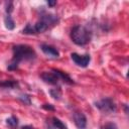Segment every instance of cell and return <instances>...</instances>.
<instances>
[{
	"instance_id": "1",
	"label": "cell",
	"mask_w": 129,
	"mask_h": 129,
	"mask_svg": "<svg viewBox=\"0 0 129 129\" xmlns=\"http://www.w3.org/2000/svg\"><path fill=\"white\" fill-rule=\"evenodd\" d=\"M13 57L8 64L7 69L9 71H14L18 68L19 63L23 60H33L36 56L34 49L26 44H17L12 47Z\"/></svg>"
},
{
	"instance_id": "2",
	"label": "cell",
	"mask_w": 129,
	"mask_h": 129,
	"mask_svg": "<svg viewBox=\"0 0 129 129\" xmlns=\"http://www.w3.org/2000/svg\"><path fill=\"white\" fill-rule=\"evenodd\" d=\"M71 39L79 46L88 44L92 39V31L83 25H76L71 30Z\"/></svg>"
},
{
	"instance_id": "3",
	"label": "cell",
	"mask_w": 129,
	"mask_h": 129,
	"mask_svg": "<svg viewBox=\"0 0 129 129\" xmlns=\"http://www.w3.org/2000/svg\"><path fill=\"white\" fill-rule=\"evenodd\" d=\"M95 106L97 109H99L101 112L109 114V113H114L117 110V106L112 98H103L95 103Z\"/></svg>"
},
{
	"instance_id": "4",
	"label": "cell",
	"mask_w": 129,
	"mask_h": 129,
	"mask_svg": "<svg viewBox=\"0 0 129 129\" xmlns=\"http://www.w3.org/2000/svg\"><path fill=\"white\" fill-rule=\"evenodd\" d=\"M71 57H72L73 61L81 68H87L91 61L90 54H79L77 52H73L71 54Z\"/></svg>"
},
{
	"instance_id": "5",
	"label": "cell",
	"mask_w": 129,
	"mask_h": 129,
	"mask_svg": "<svg viewBox=\"0 0 129 129\" xmlns=\"http://www.w3.org/2000/svg\"><path fill=\"white\" fill-rule=\"evenodd\" d=\"M40 78L42 79L43 82L49 85H57L58 82L60 81L57 74L55 73L54 69H52L50 72H42L40 74Z\"/></svg>"
},
{
	"instance_id": "6",
	"label": "cell",
	"mask_w": 129,
	"mask_h": 129,
	"mask_svg": "<svg viewBox=\"0 0 129 129\" xmlns=\"http://www.w3.org/2000/svg\"><path fill=\"white\" fill-rule=\"evenodd\" d=\"M74 123L77 126L78 129H86L87 127V117L86 115L81 111H76L73 114Z\"/></svg>"
},
{
	"instance_id": "7",
	"label": "cell",
	"mask_w": 129,
	"mask_h": 129,
	"mask_svg": "<svg viewBox=\"0 0 129 129\" xmlns=\"http://www.w3.org/2000/svg\"><path fill=\"white\" fill-rule=\"evenodd\" d=\"M40 49L42 50V52L50 57H58L59 56V51L52 45H49V44H46V43H42L40 45Z\"/></svg>"
},
{
	"instance_id": "8",
	"label": "cell",
	"mask_w": 129,
	"mask_h": 129,
	"mask_svg": "<svg viewBox=\"0 0 129 129\" xmlns=\"http://www.w3.org/2000/svg\"><path fill=\"white\" fill-rule=\"evenodd\" d=\"M48 24L46 22H44L42 19L38 20L35 24H33V31H34V34H37V33H42L44 32L47 28H48Z\"/></svg>"
},
{
	"instance_id": "9",
	"label": "cell",
	"mask_w": 129,
	"mask_h": 129,
	"mask_svg": "<svg viewBox=\"0 0 129 129\" xmlns=\"http://www.w3.org/2000/svg\"><path fill=\"white\" fill-rule=\"evenodd\" d=\"M40 19H42L44 22H46V23L48 24V26H52V25H54L55 23L58 22L57 16L54 15V14H50V13L41 15V18H40Z\"/></svg>"
},
{
	"instance_id": "10",
	"label": "cell",
	"mask_w": 129,
	"mask_h": 129,
	"mask_svg": "<svg viewBox=\"0 0 129 129\" xmlns=\"http://www.w3.org/2000/svg\"><path fill=\"white\" fill-rule=\"evenodd\" d=\"M1 88H6V89H14L18 87V82L14 80H6V81H1L0 83Z\"/></svg>"
},
{
	"instance_id": "11",
	"label": "cell",
	"mask_w": 129,
	"mask_h": 129,
	"mask_svg": "<svg viewBox=\"0 0 129 129\" xmlns=\"http://www.w3.org/2000/svg\"><path fill=\"white\" fill-rule=\"evenodd\" d=\"M4 24H5V27L8 30H13L14 27H15V22H14V20L12 19V17L9 14H7L5 16V18H4Z\"/></svg>"
},
{
	"instance_id": "12",
	"label": "cell",
	"mask_w": 129,
	"mask_h": 129,
	"mask_svg": "<svg viewBox=\"0 0 129 129\" xmlns=\"http://www.w3.org/2000/svg\"><path fill=\"white\" fill-rule=\"evenodd\" d=\"M51 120H52V121H51V122H52V126H53L55 129H68L67 125H66L61 120H59L58 118L53 117Z\"/></svg>"
},
{
	"instance_id": "13",
	"label": "cell",
	"mask_w": 129,
	"mask_h": 129,
	"mask_svg": "<svg viewBox=\"0 0 129 129\" xmlns=\"http://www.w3.org/2000/svg\"><path fill=\"white\" fill-rule=\"evenodd\" d=\"M49 94H50V96H51L53 99L59 100L60 97H61V90H60L59 87L54 88V89H50V90H49Z\"/></svg>"
},
{
	"instance_id": "14",
	"label": "cell",
	"mask_w": 129,
	"mask_h": 129,
	"mask_svg": "<svg viewBox=\"0 0 129 129\" xmlns=\"http://www.w3.org/2000/svg\"><path fill=\"white\" fill-rule=\"evenodd\" d=\"M6 124L10 128H15L18 125V119L15 116H11V117H9V118L6 119Z\"/></svg>"
},
{
	"instance_id": "15",
	"label": "cell",
	"mask_w": 129,
	"mask_h": 129,
	"mask_svg": "<svg viewBox=\"0 0 129 129\" xmlns=\"http://www.w3.org/2000/svg\"><path fill=\"white\" fill-rule=\"evenodd\" d=\"M18 100H20L22 103H24V104H26V105H30V104H31V99H30L29 95H27V94L20 95V96L18 97Z\"/></svg>"
},
{
	"instance_id": "16",
	"label": "cell",
	"mask_w": 129,
	"mask_h": 129,
	"mask_svg": "<svg viewBox=\"0 0 129 129\" xmlns=\"http://www.w3.org/2000/svg\"><path fill=\"white\" fill-rule=\"evenodd\" d=\"M22 33L24 34H34V31H33V25L28 23L26 24V26L22 29Z\"/></svg>"
},
{
	"instance_id": "17",
	"label": "cell",
	"mask_w": 129,
	"mask_h": 129,
	"mask_svg": "<svg viewBox=\"0 0 129 129\" xmlns=\"http://www.w3.org/2000/svg\"><path fill=\"white\" fill-rule=\"evenodd\" d=\"M102 129H118V127L114 122H109V123H106L102 127Z\"/></svg>"
},
{
	"instance_id": "18",
	"label": "cell",
	"mask_w": 129,
	"mask_h": 129,
	"mask_svg": "<svg viewBox=\"0 0 129 129\" xmlns=\"http://www.w3.org/2000/svg\"><path fill=\"white\" fill-rule=\"evenodd\" d=\"M6 13L7 14H9L10 15V13L12 12V10H13V4H12V2H8L7 3V5H6Z\"/></svg>"
},
{
	"instance_id": "19",
	"label": "cell",
	"mask_w": 129,
	"mask_h": 129,
	"mask_svg": "<svg viewBox=\"0 0 129 129\" xmlns=\"http://www.w3.org/2000/svg\"><path fill=\"white\" fill-rule=\"evenodd\" d=\"M42 108L45 109V110H48V111H54V107L51 104H44L42 106Z\"/></svg>"
},
{
	"instance_id": "20",
	"label": "cell",
	"mask_w": 129,
	"mask_h": 129,
	"mask_svg": "<svg viewBox=\"0 0 129 129\" xmlns=\"http://www.w3.org/2000/svg\"><path fill=\"white\" fill-rule=\"evenodd\" d=\"M55 4H56V1H49V0L47 1V5H48V6H50V7L54 6Z\"/></svg>"
},
{
	"instance_id": "21",
	"label": "cell",
	"mask_w": 129,
	"mask_h": 129,
	"mask_svg": "<svg viewBox=\"0 0 129 129\" xmlns=\"http://www.w3.org/2000/svg\"><path fill=\"white\" fill-rule=\"evenodd\" d=\"M22 129H33V127L30 126V125H26V126H23Z\"/></svg>"
},
{
	"instance_id": "22",
	"label": "cell",
	"mask_w": 129,
	"mask_h": 129,
	"mask_svg": "<svg viewBox=\"0 0 129 129\" xmlns=\"http://www.w3.org/2000/svg\"><path fill=\"white\" fill-rule=\"evenodd\" d=\"M0 83H1V82H0Z\"/></svg>"
}]
</instances>
